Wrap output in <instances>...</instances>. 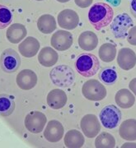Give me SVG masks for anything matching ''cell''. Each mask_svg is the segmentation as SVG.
I'll list each match as a JSON object with an SVG mask.
<instances>
[{
  "label": "cell",
  "mask_w": 136,
  "mask_h": 148,
  "mask_svg": "<svg viewBox=\"0 0 136 148\" xmlns=\"http://www.w3.org/2000/svg\"><path fill=\"white\" fill-rule=\"evenodd\" d=\"M113 8L105 3H97L91 7L88 12V20L97 31L107 27L113 20Z\"/></svg>",
  "instance_id": "6da1fadb"
},
{
  "label": "cell",
  "mask_w": 136,
  "mask_h": 148,
  "mask_svg": "<svg viewBox=\"0 0 136 148\" xmlns=\"http://www.w3.org/2000/svg\"><path fill=\"white\" fill-rule=\"evenodd\" d=\"M99 59L94 54L81 53L76 59L75 68L77 72L84 77H91L97 73L100 69Z\"/></svg>",
  "instance_id": "7a4b0ae2"
},
{
  "label": "cell",
  "mask_w": 136,
  "mask_h": 148,
  "mask_svg": "<svg viewBox=\"0 0 136 148\" xmlns=\"http://www.w3.org/2000/svg\"><path fill=\"white\" fill-rule=\"evenodd\" d=\"M50 77L53 84L59 87H68L73 85L75 74L73 70L67 65H59L50 72Z\"/></svg>",
  "instance_id": "3957f363"
},
{
  "label": "cell",
  "mask_w": 136,
  "mask_h": 148,
  "mask_svg": "<svg viewBox=\"0 0 136 148\" xmlns=\"http://www.w3.org/2000/svg\"><path fill=\"white\" fill-rule=\"evenodd\" d=\"M84 96L91 101H101L106 96V89L103 84L96 79L87 81L82 87Z\"/></svg>",
  "instance_id": "277c9868"
},
{
  "label": "cell",
  "mask_w": 136,
  "mask_h": 148,
  "mask_svg": "<svg viewBox=\"0 0 136 148\" xmlns=\"http://www.w3.org/2000/svg\"><path fill=\"white\" fill-rule=\"evenodd\" d=\"M121 111L113 105L105 106L99 114L100 121L104 127L112 129L119 125L121 120Z\"/></svg>",
  "instance_id": "5b68a950"
},
{
  "label": "cell",
  "mask_w": 136,
  "mask_h": 148,
  "mask_svg": "<svg viewBox=\"0 0 136 148\" xmlns=\"http://www.w3.org/2000/svg\"><path fill=\"white\" fill-rule=\"evenodd\" d=\"M21 58L12 49H7L3 51L0 57V66L3 72L12 73L20 68Z\"/></svg>",
  "instance_id": "8992f818"
},
{
  "label": "cell",
  "mask_w": 136,
  "mask_h": 148,
  "mask_svg": "<svg viewBox=\"0 0 136 148\" xmlns=\"http://www.w3.org/2000/svg\"><path fill=\"white\" fill-rule=\"evenodd\" d=\"M134 22L127 13H120L112 20L110 28L115 38H125L128 35V30L133 27Z\"/></svg>",
  "instance_id": "52a82bcc"
},
{
  "label": "cell",
  "mask_w": 136,
  "mask_h": 148,
  "mask_svg": "<svg viewBox=\"0 0 136 148\" xmlns=\"http://www.w3.org/2000/svg\"><path fill=\"white\" fill-rule=\"evenodd\" d=\"M47 123L46 116L40 111H32L26 114L24 124L26 128L32 133H40L43 131Z\"/></svg>",
  "instance_id": "ba28073f"
},
{
  "label": "cell",
  "mask_w": 136,
  "mask_h": 148,
  "mask_svg": "<svg viewBox=\"0 0 136 148\" xmlns=\"http://www.w3.org/2000/svg\"><path fill=\"white\" fill-rule=\"evenodd\" d=\"M80 127L84 135L89 138L97 137L101 131L99 119L93 114H88L83 117L80 123Z\"/></svg>",
  "instance_id": "9c48e42d"
},
{
  "label": "cell",
  "mask_w": 136,
  "mask_h": 148,
  "mask_svg": "<svg viewBox=\"0 0 136 148\" xmlns=\"http://www.w3.org/2000/svg\"><path fill=\"white\" fill-rule=\"evenodd\" d=\"M73 42L72 33L64 30H59L54 33L50 40L51 46L58 51L67 50L72 46Z\"/></svg>",
  "instance_id": "30bf717a"
},
{
  "label": "cell",
  "mask_w": 136,
  "mask_h": 148,
  "mask_svg": "<svg viewBox=\"0 0 136 148\" xmlns=\"http://www.w3.org/2000/svg\"><path fill=\"white\" fill-rule=\"evenodd\" d=\"M59 26L65 30H73L79 24V14L72 9L61 11L57 17Z\"/></svg>",
  "instance_id": "8fae6325"
},
{
  "label": "cell",
  "mask_w": 136,
  "mask_h": 148,
  "mask_svg": "<svg viewBox=\"0 0 136 148\" xmlns=\"http://www.w3.org/2000/svg\"><path fill=\"white\" fill-rule=\"evenodd\" d=\"M64 129L63 125L58 120H50L44 131V137L50 143H57L63 138Z\"/></svg>",
  "instance_id": "7c38bea8"
},
{
  "label": "cell",
  "mask_w": 136,
  "mask_h": 148,
  "mask_svg": "<svg viewBox=\"0 0 136 148\" xmlns=\"http://www.w3.org/2000/svg\"><path fill=\"white\" fill-rule=\"evenodd\" d=\"M117 64L120 69L129 71L136 65V53L130 48H122L118 52Z\"/></svg>",
  "instance_id": "4fadbf2b"
},
{
  "label": "cell",
  "mask_w": 136,
  "mask_h": 148,
  "mask_svg": "<svg viewBox=\"0 0 136 148\" xmlns=\"http://www.w3.org/2000/svg\"><path fill=\"white\" fill-rule=\"evenodd\" d=\"M16 82L21 90H29L37 86V76L32 70L24 69L17 74Z\"/></svg>",
  "instance_id": "5bb4252c"
},
{
  "label": "cell",
  "mask_w": 136,
  "mask_h": 148,
  "mask_svg": "<svg viewBox=\"0 0 136 148\" xmlns=\"http://www.w3.org/2000/svg\"><path fill=\"white\" fill-rule=\"evenodd\" d=\"M40 42L36 38L32 36L26 37L18 45L19 52L23 57L32 58L37 55L40 49Z\"/></svg>",
  "instance_id": "9a60e30c"
},
{
  "label": "cell",
  "mask_w": 136,
  "mask_h": 148,
  "mask_svg": "<svg viewBox=\"0 0 136 148\" xmlns=\"http://www.w3.org/2000/svg\"><path fill=\"white\" fill-rule=\"evenodd\" d=\"M68 97L66 93L60 89L51 90L47 95V104L53 110L62 109L67 104Z\"/></svg>",
  "instance_id": "2e32d148"
},
{
  "label": "cell",
  "mask_w": 136,
  "mask_h": 148,
  "mask_svg": "<svg viewBox=\"0 0 136 148\" xmlns=\"http://www.w3.org/2000/svg\"><path fill=\"white\" fill-rule=\"evenodd\" d=\"M27 35L26 27L20 23H14L8 28L6 36L9 42L18 44L25 39Z\"/></svg>",
  "instance_id": "e0dca14e"
},
{
  "label": "cell",
  "mask_w": 136,
  "mask_h": 148,
  "mask_svg": "<svg viewBox=\"0 0 136 148\" xmlns=\"http://www.w3.org/2000/svg\"><path fill=\"white\" fill-rule=\"evenodd\" d=\"M59 54L51 47H45L41 49L38 54V61L42 66L46 68L52 67L58 62Z\"/></svg>",
  "instance_id": "ac0fdd59"
},
{
  "label": "cell",
  "mask_w": 136,
  "mask_h": 148,
  "mask_svg": "<svg viewBox=\"0 0 136 148\" xmlns=\"http://www.w3.org/2000/svg\"><path fill=\"white\" fill-rule=\"evenodd\" d=\"M98 45V38L94 32L91 31L81 33L79 37V45L85 51H92L95 49Z\"/></svg>",
  "instance_id": "d6986e66"
},
{
  "label": "cell",
  "mask_w": 136,
  "mask_h": 148,
  "mask_svg": "<svg viewBox=\"0 0 136 148\" xmlns=\"http://www.w3.org/2000/svg\"><path fill=\"white\" fill-rule=\"evenodd\" d=\"M121 138L126 141H136V119H130L123 122L119 128Z\"/></svg>",
  "instance_id": "ffe728a7"
},
{
  "label": "cell",
  "mask_w": 136,
  "mask_h": 148,
  "mask_svg": "<svg viewBox=\"0 0 136 148\" xmlns=\"http://www.w3.org/2000/svg\"><path fill=\"white\" fill-rule=\"evenodd\" d=\"M64 140L65 147L68 148H80L85 143L83 133L76 129H72L66 132Z\"/></svg>",
  "instance_id": "44dd1931"
},
{
  "label": "cell",
  "mask_w": 136,
  "mask_h": 148,
  "mask_svg": "<svg viewBox=\"0 0 136 148\" xmlns=\"http://www.w3.org/2000/svg\"><path fill=\"white\" fill-rule=\"evenodd\" d=\"M116 105L122 109H129L134 106L135 97L128 89H121L116 92L115 95Z\"/></svg>",
  "instance_id": "7402d4cb"
},
{
  "label": "cell",
  "mask_w": 136,
  "mask_h": 148,
  "mask_svg": "<svg viewBox=\"0 0 136 148\" xmlns=\"http://www.w3.org/2000/svg\"><path fill=\"white\" fill-rule=\"evenodd\" d=\"M56 20L50 14H44L39 17L37 21V27L43 34H51L56 29Z\"/></svg>",
  "instance_id": "603a6c76"
},
{
  "label": "cell",
  "mask_w": 136,
  "mask_h": 148,
  "mask_svg": "<svg viewBox=\"0 0 136 148\" xmlns=\"http://www.w3.org/2000/svg\"><path fill=\"white\" fill-rule=\"evenodd\" d=\"M15 110L13 97L9 95H0V115L7 117L11 115Z\"/></svg>",
  "instance_id": "cb8c5ba5"
},
{
  "label": "cell",
  "mask_w": 136,
  "mask_h": 148,
  "mask_svg": "<svg viewBox=\"0 0 136 148\" xmlns=\"http://www.w3.org/2000/svg\"><path fill=\"white\" fill-rule=\"evenodd\" d=\"M116 48L111 43H105L99 49V58L105 63H110L115 58Z\"/></svg>",
  "instance_id": "d4e9b609"
},
{
  "label": "cell",
  "mask_w": 136,
  "mask_h": 148,
  "mask_svg": "<svg viewBox=\"0 0 136 148\" xmlns=\"http://www.w3.org/2000/svg\"><path fill=\"white\" fill-rule=\"evenodd\" d=\"M97 148H113L115 147V140L109 132H101L95 140Z\"/></svg>",
  "instance_id": "484cf974"
},
{
  "label": "cell",
  "mask_w": 136,
  "mask_h": 148,
  "mask_svg": "<svg viewBox=\"0 0 136 148\" xmlns=\"http://www.w3.org/2000/svg\"><path fill=\"white\" fill-rule=\"evenodd\" d=\"M118 76H117V73L114 69L111 68H104L101 70L99 73V79L106 85L108 86H111L115 82L117 81Z\"/></svg>",
  "instance_id": "4316f807"
},
{
  "label": "cell",
  "mask_w": 136,
  "mask_h": 148,
  "mask_svg": "<svg viewBox=\"0 0 136 148\" xmlns=\"http://www.w3.org/2000/svg\"><path fill=\"white\" fill-rule=\"evenodd\" d=\"M12 21V14L11 11L4 5L0 4V29L8 27Z\"/></svg>",
  "instance_id": "83f0119b"
},
{
  "label": "cell",
  "mask_w": 136,
  "mask_h": 148,
  "mask_svg": "<svg viewBox=\"0 0 136 148\" xmlns=\"http://www.w3.org/2000/svg\"><path fill=\"white\" fill-rule=\"evenodd\" d=\"M127 41L131 45H136V26L131 27L126 36Z\"/></svg>",
  "instance_id": "f1b7e54d"
},
{
  "label": "cell",
  "mask_w": 136,
  "mask_h": 148,
  "mask_svg": "<svg viewBox=\"0 0 136 148\" xmlns=\"http://www.w3.org/2000/svg\"><path fill=\"white\" fill-rule=\"evenodd\" d=\"M93 0H74L76 5L81 8H86L93 3Z\"/></svg>",
  "instance_id": "f546056e"
},
{
  "label": "cell",
  "mask_w": 136,
  "mask_h": 148,
  "mask_svg": "<svg viewBox=\"0 0 136 148\" xmlns=\"http://www.w3.org/2000/svg\"><path fill=\"white\" fill-rule=\"evenodd\" d=\"M130 10L132 16L136 19V0H131L130 5Z\"/></svg>",
  "instance_id": "4dcf8cb0"
},
{
  "label": "cell",
  "mask_w": 136,
  "mask_h": 148,
  "mask_svg": "<svg viewBox=\"0 0 136 148\" xmlns=\"http://www.w3.org/2000/svg\"><path fill=\"white\" fill-rule=\"evenodd\" d=\"M129 88L130 89V90L136 95V77L132 79L129 83Z\"/></svg>",
  "instance_id": "1f68e13d"
},
{
  "label": "cell",
  "mask_w": 136,
  "mask_h": 148,
  "mask_svg": "<svg viewBox=\"0 0 136 148\" xmlns=\"http://www.w3.org/2000/svg\"><path fill=\"white\" fill-rule=\"evenodd\" d=\"M106 1L110 3V4L112 6H114V7H118L120 4V3H121V0H106Z\"/></svg>",
  "instance_id": "d6a6232c"
},
{
  "label": "cell",
  "mask_w": 136,
  "mask_h": 148,
  "mask_svg": "<svg viewBox=\"0 0 136 148\" xmlns=\"http://www.w3.org/2000/svg\"><path fill=\"white\" fill-rule=\"evenodd\" d=\"M136 147V144L135 143H125L121 147Z\"/></svg>",
  "instance_id": "836d02e7"
},
{
  "label": "cell",
  "mask_w": 136,
  "mask_h": 148,
  "mask_svg": "<svg viewBox=\"0 0 136 148\" xmlns=\"http://www.w3.org/2000/svg\"><path fill=\"white\" fill-rule=\"evenodd\" d=\"M58 2H59V3H67L68 1H70V0H57Z\"/></svg>",
  "instance_id": "e575fe53"
},
{
  "label": "cell",
  "mask_w": 136,
  "mask_h": 148,
  "mask_svg": "<svg viewBox=\"0 0 136 148\" xmlns=\"http://www.w3.org/2000/svg\"><path fill=\"white\" fill-rule=\"evenodd\" d=\"M37 1H43V0H37Z\"/></svg>",
  "instance_id": "d590c367"
}]
</instances>
